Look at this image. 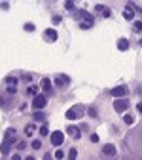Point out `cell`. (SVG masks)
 I'll return each instance as SVG.
<instances>
[{
    "mask_svg": "<svg viewBox=\"0 0 142 160\" xmlns=\"http://www.w3.org/2000/svg\"><path fill=\"white\" fill-rule=\"evenodd\" d=\"M64 8H66V10H74V2H70V0L64 2Z\"/></svg>",
    "mask_w": 142,
    "mask_h": 160,
    "instance_id": "cell-24",
    "label": "cell"
},
{
    "mask_svg": "<svg viewBox=\"0 0 142 160\" xmlns=\"http://www.w3.org/2000/svg\"><path fill=\"white\" fill-rule=\"evenodd\" d=\"M135 31H142V21H135Z\"/></svg>",
    "mask_w": 142,
    "mask_h": 160,
    "instance_id": "cell-27",
    "label": "cell"
},
{
    "mask_svg": "<svg viewBox=\"0 0 142 160\" xmlns=\"http://www.w3.org/2000/svg\"><path fill=\"white\" fill-rule=\"evenodd\" d=\"M15 91H17V88H15V86H8V94H10V95H13Z\"/></svg>",
    "mask_w": 142,
    "mask_h": 160,
    "instance_id": "cell-25",
    "label": "cell"
},
{
    "mask_svg": "<svg viewBox=\"0 0 142 160\" xmlns=\"http://www.w3.org/2000/svg\"><path fill=\"white\" fill-rule=\"evenodd\" d=\"M44 34H46V40H47V42H55V40H57V36H59L55 29H47Z\"/></svg>",
    "mask_w": 142,
    "mask_h": 160,
    "instance_id": "cell-11",
    "label": "cell"
},
{
    "mask_svg": "<svg viewBox=\"0 0 142 160\" xmlns=\"http://www.w3.org/2000/svg\"><path fill=\"white\" fill-rule=\"evenodd\" d=\"M51 21H53L55 25H59V23H61V17H59V15H53V19H51Z\"/></svg>",
    "mask_w": 142,
    "mask_h": 160,
    "instance_id": "cell-31",
    "label": "cell"
},
{
    "mask_svg": "<svg viewBox=\"0 0 142 160\" xmlns=\"http://www.w3.org/2000/svg\"><path fill=\"white\" fill-rule=\"evenodd\" d=\"M44 160H53V156H51V154H46V156H44Z\"/></svg>",
    "mask_w": 142,
    "mask_h": 160,
    "instance_id": "cell-34",
    "label": "cell"
},
{
    "mask_svg": "<svg viewBox=\"0 0 142 160\" xmlns=\"http://www.w3.org/2000/svg\"><path fill=\"white\" fill-rule=\"evenodd\" d=\"M6 82H8V86H17V78L15 76H8Z\"/></svg>",
    "mask_w": 142,
    "mask_h": 160,
    "instance_id": "cell-17",
    "label": "cell"
},
{
    "mask_svg": "<svg viewBox=\"0 0 142 160\" xmlns=\"http://www.w3.org/2000/svg\"><path fill=\"white\" fill-rule=\"evenodd\" d=\"M136 109H138V113H142V101L138 103V105H136Z\"/></svg>",
    "mask_w": 142,
    "mask_h": 160,
    "instance_id": "cell-36",
    "label": "cell"
},
{
    "mask_svg": "<svg viewBox=\"0 0 142 160\" xmlns=\"http://www.w3.org/2000/svg\"><path fill=\"white\" fill-rule=\"evenodd\" d=\"M47 134H49L47 126H42V128H40V135H42V137H44V135H47Z\"/></svg>",
    "mask_w": 142,
    "mask_h": 160,
    "instance_id": "cell-23",
    "label": "cell"
},
{
    "mask_svg": "<svg viewBox=\"0 0 142 160\" xmlns=\"http://www.w3.org/2000/svg\"><path fill=\"white\" fill-rule=\"evenodd\" d=\"M25 31H28V33H32V31H34V25H32V23H27V25H25Z\"/></svg>",
    "mask_w": 142,
    "mask_h": 160,
    "instance_id": "cell-29",
    "label": "cell"
},
{
    "mask_svg": "<svg viewBox=\"0 0 142 160\" xmlns=\"http://www.w3.org/2000/svg\"><path fill=\"white\" fill-rule=\"evenodd\" d=\"M25 160H34V156H27V158H25Z\"/></svg>",
    "mask_w": 142,
    "mask_h": 160,
    "instance_id": "cell-37",
    "label": "cell"
},
{
    "mask_svg": "<svg viewBox=\"0 0 142 160\" xmlns=\"http://www.w3.org/2000/svg\"><path fill=\"white\" fill-rule=\"evenodd\" d=\"M123 122H125V124H129V126H131V124L135 122V116H133V114H125V116H123Z\"/></svg>",
    "mask_w": 142,
    "mask_h": 160,
    "instance_id": "cell-16",
    "label": "cell"
},
{
    "mask_svg": "<svg viewBox=\"0 0 142 160\" xmlns=\"http://www.w3.org/2000/svg\"><path fill=\"white\" fill-rule=\"evenodd\" d=\"M42 90L47 91V94H51V80L49 78H42Z\"/></svg>",
    "mask_w": 142,
    "mask_h": 160,
    "instance_id": "cell-13",
    "label": "cell"
},
{
    "mask_svg": "<svg viewBox=\"0 0 142 160\" xmlns=\"http://www.w3.org/2000/svg\"><path fill=\"white\" fill-rule=\"evenodd\" d=\"M89 116H93V118H97V109H95V107H89Z\"/></svg>",
    "mask_w": 142,
    "mask_h": 160,
    "instance_id": "cell-22",
    "label": "cell"
},
{
    "mask_svg": "<svg viewBox=\"0 0 142 160\" xmlns=\"http://www.w3.org/2000/svg\"><path fill=\"white\" fill-rule=\"evenodd\" d=\"M11 160H21V156H19V154H13V156H11Z\"/></svg>",
    "mask_w": 142,
    "mask_h": 160,
    "instance_id": "cell-35",
    "label": "cell"
},
{
    "mask_svg": "<svg viewBox=\"0 0 142 160\" xmlns=\"http://www.w3.org/2000/svg\"><path fill=\"white\" fill-rule=\"evenodd\" d=\"M91 141H93V143H99V135L93 134V135H91Z\"/></svg>",
    "mask_w": 142,
    "mask_h": 160,
    "instance_id": "cell-32",
    "label": "cell"
},
{
    "mask_svg": "<svg viewBox=\"0 0 142 160\" xmlns=\"http://www.w3.org/2000/svg\"><path fill=\"white\" fill-rule=\"evenodd\" d=\"M13 135H15V130H13V128H10V130L6 131V137H13Z\"/></svg>",
    "mask_w": 142,
    "mask_h": 160,
    "instance_id": "cell-26",
    "label": "cell"
},
{
    "mask_svg": "<svg viewBox=\"0 0 142 160\" xmlns=\"http://www.w3.org/2000/svg\"><path fill=\"white\" fill-rule=\"evenodd\" d=\"M68 82H70V78H68L66 74H59V76H55V86H57V88L68 86Z\"/></svg>",
    "mask_w": 142,
    "mask_h": 160,
    "instance_id": "cell-7",
    "label": "cell"
},
{
    "mask_svg": "<svg viewBox=\"0 0 142 160\" xmlns=\"http://www.w3.org/2000/svg\"><path fill=\"white\" fill-rule=\"evenodd\" d=\"M32 149H34V151L42 149V141H40V139H36V141H32Z\"/></svg>",
    "mask_w": 142,
    "mask_h": 160,
    "instance_id": "cell-21",
    "label": "cell"
},
{
    "mask_svg": "<svg viewBox=\"0 0 142 160\" xmlns=\"http://www.w3.org/2000/svg\"><path fill=\"white\" fill-rule=\"evenodd\" d=\"M11 145H13V137H4L2 145H0V153H2V154H8L11 151Z\"/></svg>",
    "mask_w": 142,
    "mask_h": 160,
    "instance_id": "cell-5",
    "label": "cell"
},
{
    "mask_svg": "<svg viewBox=\"0 0 142 160\" xmlns=\"http://www.w3.org/2000/svg\"><path fill=\"white\" fill-rule=\"evenodd\" d=\"M95 10L99 11V14H102L104 17H110V10H108L106 6H102V4H97V6H95Z\"/></svg>",
    "mask_w": 142,
    "mask_h": 160,
    "instance_id": "cell-12",
    "label": "cell"
},
{
    "mask_svg": "<svg viewBox=\"0 0 142 160\" xmlns=\"http://www.w3.org/2000/svg\"><path fill=\"white\" fill-rule=\"evenodd\" d=\"M82 116H83V107H80V105L66 111V118L68 120H76V118H82Z\"/></svg>",
    "mask_w": 142,
    "mask_h": 160,
    "instance_id": "cell-1",
    "label": "cell"
},
{
    "mask_svg": "<svg viewBox=\"0 0 142 160\" xmlns=\"http://www.w3.org/2000/svg\"><path fill=\"white\" fill-rule=\"evenodd\" d=\"M25 147H27L25 141H19V143H17V149H19V151H25Z\"/></svg>",
    "mask_w": 142,
    "mask_h": 160,
    "instance_id": "cell-28",
    "label": "cell"
},
{
    "mask_svg": "<svg viewBox=\"0 0 142 160\" xmlns=\"http://www.w3.org/2000/svg\"><path fill=\"white\" fill-rule=\"evenodd\" d=\"M44 118H46V116H44V113H40V111H36V113H34V120H36V122H42Z\"/></svg>",
    "mask_w": 142,
    "mask_h": 160,
    "instance_id": "cell-19",
    "label": "cell"
},
{
    "mask_svg": "<svg viewBox=\"0 0 142 160\" xmlns=\"http://www.w3.org/2000/svg\"><path fill=\"white\" fill-rule=\"evenodd\" d=\"M123 17L127 19V21H131V19L135 17V8H133V2L127 4V8H125V11H123Z\"/></svg>",
    "mask_w": 142,
    "mask_h": 160,
    "instance_id": "cell-10",
    "label": "cell"
},
{
    "mask_svg": "<svg viewBox=\"0 0 142 160\" xmlns=\"http://www.w3.org/2000/svg\"><path fill=\"white\" fill-rule=\"evenodd\" d=\"M36 91H38V90H36V86H28L27 88V94L28 95H34V97H36Z\"/></svg>",
    "mask_w": 142,
    "mask_h": 160,
    "instance_id": "cell-20",
    "label": "cell"
},
{
    "mask_svg": "<svg viewBox=\"0 0 142 160\" xmlns=\"http://www.w3.org/2000/svg\"><path fill=\"white\" fill-rule=\"evenodd\" d=\"M63 141H64V134L63 131H53V134H51V143H53L55 147H61Z\"/></svg>",
    "mask_w": 142,
    "mask_h": 160,
    "instance_id": "cell-6",
    "label": "cell"
},
{
    "mask_svg": "<svg viewBox=\"0 0 142 160\" xmlns=\"http://www.w3.org/2000/svg\"><path fill=\"white\" fill-rule=\"evenodd\" d=\"M46 103H47V99H46V95H36L34 99H32V107H34L36 111H40V109H44L46 107Z\"/></svg>",
    "mask_w": 142,
    "mask_h": 160,
    "instance_id": "cell-4",
    "label": "cell"
},
{
    "mask_svg": "<svg viewBox=\"0 0 142 160\" xmlns=\"http://www.w3.org/2000/svg\"><path fill=\"white\" fill-rule=\"evenodd\" d=\"M76 156H78V151H76V149L68 151V160H76Z\"/></svg>",
    "mask_w": 142,
    "mask_h": 160,
    "instance_id": "cell-18",
    "label": "cell"
},
{
    "mask_svg": "<svg viewBox=\"0 0 142 160\" xmlns=\"http://www.w3.org/2000/svg\"><path fill=\"white\" fill-rule=\"evenodd\" d=\"M117 48H119L121 51H125L129 48V40L127 38H119V40H117Z\"/></svg>",
    "mask_w": 142,
    "mask_h": 160,
    "instance_id": "cell-14",
    "label": "cell"
},
{
    "mask_svg": "<svg viewBox=\"0 0 142 160\" xmlns=\"http://www.w3.org/2000/svg\"><path fill=\"white\" fill-rule=\"evenodd\" d=\"M23 80H25V82H30L32 76H30V74H25V76H23Z\"/></svg>",
    "mask_w": 142,
    "mask_h": 160,
    "instance_id": "cell-33",
    "label": "cell"
},
{
    "mask_svg": "<svg viewBox=\"0 0 142 160\" xmlns=\"http://www.w3.org/2000/svg\"><path fill=\"white\" fill-rule=\"evenodd\" d=\"M102 153L106 154V156H116V154H117V149L112 145V143H108V145L102 147Z\"/></svg>",
    "mask_w": 142,
    "mask_h": 160,
    "instance_id": "cell-9",
    "label": "cell"
},
{
    "mask_svg": "<svg viewBox=\"0 0 142 160\" xmlns=\"http://www.w3.org/2000/svg\"><path fill=\"white\" fill-rule=\"evenodd\" d=\"M66 134L70 135L72 139H80V137H82V131H80L78 126H68L66 128Z\"/></svg>",
    "mask_w": 142,
    "mask_h": 160,
    "instance_id": "cell-8",
    "label": "cell"
},
{
    "mask_svg": "<svg viewBox=\"0 0 142 160\" xmlns=\"http://www.w3.org/2000/svg\"><path fill=\"white\" fill-rule=\"evenodd\" d=\"M32 134H34V124H28V126L25 128V135H27V137H30Z\"/></svg>",
    "mask_w": 142,
    "mask_h": 160,
    "instance_id": "cell-15",
    "label": "cell"
},
{
    "mask_svg": "<svg viewBox=\"0 0 142 160\" xmlns=\"http://www.w3.org/2000/svg\"><path fill=\"white\" fill-rule=\"evenodd\" d=\"M110 94H112L116 99H123L125 95L129 94V90H127V86H116V88H114V90L110 91Z\"/></svg>",
    "mask_w": 142,
    "mask_h": 160,
    "instance_id": "cell-2",
    "label": "cell"
},
{
    "mask_svg": "<svg viewBox=\"0 0 142 160\" xmlns=\"http://www.w3.org/2000/svg\"><path fill=\"white\" fill-rule=\"evenodd\" d=\"M63 156H64V153H63V151H59V149H57V153H55V158H57V160H61Z\"/></svg>",
    "mask_w": 142,
    "mask_h": 160,
    "instance_id": "cell-30",
    "label": "cell"
},
{
    "mask_svg": "<svg viewBox=\"0 0 142 160\" xmlns=\"http://www.w3.org/2000/svg\"><path fill=\"white\" fill-rule=\"evenodd\" d=\"M127 107H129V101L125 97L123 99H116V101H114V109H116V113H125Z\"/></svg>",
    "mask_w": 142,
    "mask_h": 160,
    "instance_id": "cell-3",
    "label": "cell"
}]
</instances>
